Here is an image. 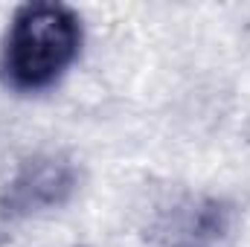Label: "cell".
<instances>
[{"label":"cell","mask_w":250,"mask_h":247,"mask_svg":"<svg viewBox=\"0 0 250 247\" xmlns=\"http://www.w3.org/2000/svg\"><path fill=\"white\" fill-rule=\"evenodd\" d=\"M79 172L62 154H38L21 166L0 198V209L9 218H21L29 212L62 206L76 192Z\"/></svg>","instance_id":"2"},{"label":"cell","mask_w":250,"mask_h":247,"mask_svg":"<svg viewBox=\"0 0 250 247\" xmlns=\"http://www.w3.org/2000/svg\"><path fill=\"white\" fill-rule=\"evenodd\" d=\"M82 50V21L64 3H26L15 12L3 44V73L21 90L53 84Z\"/></svg>","instance_id":"1"}]
</instances>
